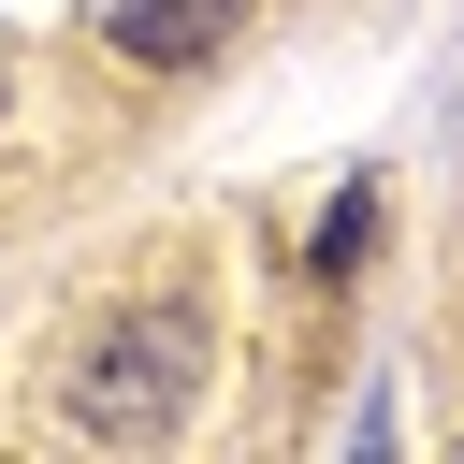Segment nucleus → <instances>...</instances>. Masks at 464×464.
I'll return each mask as SVG.
<instances>
[{
    "label": "nucleus",
    "mask_w": 464,
    "mask_h": 464,
    "mask_svg": "<svg viewBox=\"0 0 464 464\" xmlns=\"http://www.w3.org/2000/svg\"><path fill=\"white\" fill-rule=\"evenodd\" d=\"M188 392H203V319H188V304H145V319H116V334L87 348L72 420H87V435H174Z\"/></svg>",
    "instance_id": "nucleus-1"
},
{
    "label": "nucleus",
    "mask_w": 464,
    "mask_h": 464,
    "mask_svg": "<svg viewBox=\"0 0 464 464\" xmlns=\"http://www.w3.org/2000/svg\"><path fill=\"white\" fill-rule=\"evenodd\" d=\"M232 14H246V0H102L116 58H145V72H188V58H218V44H232Z\"/></svg>",
    "instance_id": "nucleus-2"
},
{
    "label": "nucleus",
    "mask_w": 464,
    "mask_h": 464,
    "mask_svg": "<svg viewBox=\"0 0 464 464\" xmlns=\"http://www.w3.org/2000/svg\"><path fill=\"white\" fill-rule=\"evenodd\" d=\"M362 246H377V188H362V174H348V188H334V203H319V276H348V261H362Z\"/></svg>",
    "instance_id": "nucleus-3"
}]
</instances>
